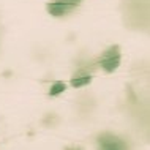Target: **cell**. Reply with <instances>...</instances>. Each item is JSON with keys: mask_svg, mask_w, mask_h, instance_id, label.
I'll use <instances>...</instances> for the list:
<instances>
[{"mask_svg": "<svg viewBox=\"0 0 150 150\" xmlns=\"http://www.w3.org/2000/svg\"><path fill=\"white\" fill-rule=\"evenodd\" d=\"M120 59H122L120 46L119 44H112L98 57L96 65L106 73H114L120 67Z\"/></svg>", "mask_w": 150, "mask_h": 150, "instance_id": "obj_1", "label": "cell"}, {"mask_svg": "<svg viewBox=\"0 0 150 150\" xmlns=\"http://www.w3.org/2000/svg\"><path fill=\"white\" fill-rule=\"evenodd\" d=\"M78 6L71 5L67 0H51V2L46 3V11L47 14H51L52 18H63V16H68L70 13L76 10Z\"/></svg>", "mask_w": 150, "mask_h": 150, "instance_id": "obj_2", "label": "cell"}, {"mask_svg": "<svg viewBox=\"0 0 150 150\" xmlns=\"http://www.w3.org/2000/svg\"><path fill=\"white\" fill-rule=\"evenodd\" d=\"M92 74H88L86 71H79L78 74H74L73 78L70 79V86L73 88H81V87H86L92 82Z\"/></svg>", "mask_w": 150, "mask_h": 150, "instance_id": "obj_4", "label": "cell"}, {"mask_svg": "<svg viewBox=\"0 0 150 150\" xmlns=\"http://www.w3.org/2000/svg\"><path fill=\"white\" fill-rule=\"evenodd\" d=\"M67 2H70L71 5H74V6H79L81 3H82V0H67Z\"/></svg>", "mask_w": 150, "mask_h": 150, "instance_id": "obj_6", "label": "cell"}, {"mask_svg": "<svg viewBox=\"0 0 150 150\" xmlns=\"http://www.w3.org/2000/svg\"><path fill=\"white\" fill-rule=\"evenodd\" d=\"M65 90H67V84H65L63 81H55V82L51 86L47 95L49 96H57V95H60V93H63Z\"/></svg>", "mask_w": 150, "mask_h": 150, "instance_id": "obj_5", "label": "cell"}, {"mask_svg": "<svg viewBox=\"0 0 150 150\" xmlns=\"http://www.w3.org/2000/svg\"><path fill=\"white\" fill-rule=\"evenodd\" d=\"M98 144L103 149H123L125 147V144L122 142L119 137L111 134V133H103L98 137Z\"/></svg>", "mask_w": 150, "mask_h": 150, "instance_id": "obj_3", "label": "cell"}]
</instances>
